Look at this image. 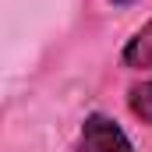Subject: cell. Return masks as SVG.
I'll use <instances>...</instances> for the list:
<instances>
[{
	"mask_svg": "<svg viewBox=\"0 0 152 152\" xmlns=\"http://www.w3.org/2000/svg\"><path fill=\"white\" fill-rule=\"evenodd\" d=\"M113 4L117 7H127V4H134V0H113Z\"/></svg>",
	"mask_w": 152,
	"mask_h": 152,
	"instance_id": "277c9868",
	"label": "cell"
},
{
	"mask_svg": "<svg viewBox=\"0 0 152 152\" xmlns=\"http://www.w3.org/2000/svg\"><path fill=\"white\" fill-rule=\"evenodd\" d=\"M75 152H134L131 138L124 134V127L106 113H88L81 131H78Z\"/></svg>",
	"mask_w": 152,
	"mask_h": 152,
	"instance_id": "6da1fadb",
	"label": "cell"
},
{
	"mask_svg": "<svg viewBox=\"0 0 152 152\" xmlns=\"http://www.w3.org/2000/svg\"><path fill=\"white\" fill-rule=\"evenodd\" d=\"M127 110L138 117L142 124H152V78L127 88Z\"/></svg>",
	"mask_w": 152,
	"mask_h": 152,
	"instance_id": "3957f363",
	"label": "cell"
},
{
	"mask_svg": "<svg viewBox=\"0 0 152 152\" xmlns=\"http://www.w3.org/2000/svg\"><path fill=\"white\" fill-rule=\"evenodd\" d=\"M120 60H124V67H134V71L152 67V21H149V25H142L134 36L124 42Z\"/></svg>",
	"mask_w": 152,
	"mask_h": 152,
	"instance_id": "7a4b0ae2",
	"label": "cell"
}]
</instances>
